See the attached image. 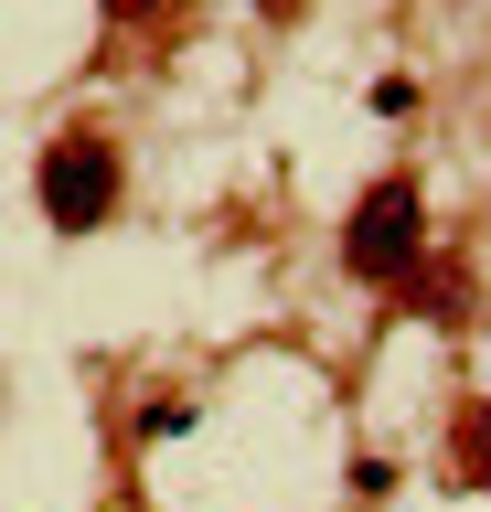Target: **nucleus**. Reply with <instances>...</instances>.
Listing matches in <instances>:
<instances>
[{
  "label": "nucleus",
  "mask_w": 491,
  "mask_h": 512,
  "mask_svg": "<svg viewBox=\"0 0 491 512\" xmlns=\"http://www.w3.org/2000/svg\"><path fill=\"white\" fill-rule=\"evenodd\" d=\"M342 256H353V278H374V288H406V278H417V256H427L417 182H374V192H363L353 224H342Z\"/></svg>",
  "instance_id": "f257e3e1"
},
{
  "label": "nucleus",
  "mask_w": 491,
  "mask_h": 512,
  "mask_svg": "<svg viewBox=\"0 0 491 512\" xmlns=\"http://www.w3.org/2000/svg\"><path fill=\"white\" fill-rule=\"evenodd\" d=\"M107 214H118V150H107L97 128H65L43 150V224L54 235H97Z\"/></svg>",
  "instance_id": "f03ea898"
},
{
  "label": "nucleus",
  "mask_w": 491,
  "mask_h": 512,
  "mask_svg": "<svg viewBox=\"0 0 491 512\" xmlns=\"http://www.w3.org/2000/svg\"><path fill=\"white\" fill-rule=\"evenodd\" d=\"M449 448H459V480H481V491H491V395H481V406H459Z\"/></svg>",
  "instance_id": "7ed1b4c3"
},
{
  "label": "nucleus",
  "mask_w": 491,
  "mask_h": 512,
  "mask_svg": "<svg viewBox=\"0 0 491 512\" xmlns=\"http://www.w3.org/2000/svg\"><path fill=\"white\" fill-rule=\"evenodd\" d=\"M107 11H118V22H161L171 0H107Z\"/></svg>",
  "instance_id": "20e7f679"
}]
</instances>
